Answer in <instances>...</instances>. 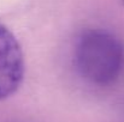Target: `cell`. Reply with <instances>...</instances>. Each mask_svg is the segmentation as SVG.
<instances>
[{
  "label": "cell",
  "mask_w": 124,
  "mask_h": 122,
  "mask_svg": "<svg viewBox=\"0 0 124 122\" xmlns=\"http://www.w3.org/2000/svg\"><path fill=\"white\" fill-rule=\"evenodd\" d=\"M75 65L87 81L96 85L111 84L123 68V47L107 31L87 30L76 43Z\"/></svg>",
  "instance_id": "obj_1"
},
{
  "label": "cell",
  "mask_w": 124,
  "mask_h": 122,
  "mask_svg": "<svg viewBox=\"0 0 124 122\" xmlns=\"http://www.w3.org/2000/svg\"><path fill=\"white\" fill-rule=\"evenodd\" d=\"M23 76L24 60L19 43L0 23V101L17 91Z\"/></svg>",
  "instance_id": "obj_2"
}]
</instances>
